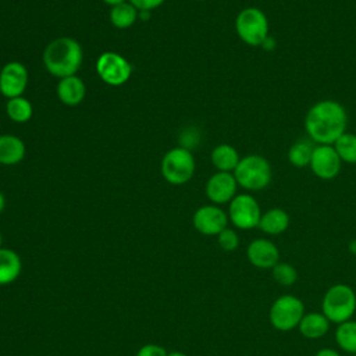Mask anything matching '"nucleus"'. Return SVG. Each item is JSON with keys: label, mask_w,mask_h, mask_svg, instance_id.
Wrapping results in <instances>:
<instances>
[{"label": "nucleus", "mask_w": 356, "mask_h": 356, "mask_svg": "<svg viewBox=\"0 0 356 356\" xmlns=\"http://www.w3.org/2000/svg\"><path fill=\"white\" fill-rule=\"evenodd\" d=\"M348 115L345 107L337 100H320L306 113L305 129L314 145H334L346 132Z\"/></svg>", "instance_id": "nucleus-1"}, {"label": "nucleus", "mask_w": 356, "mask_h": 356, "mask_svg": "<svg viewBox=\"0 0 356 356\" xmlns=\"http://www.w3.org/2000/svg\"><path fill=\"white\" fill-rule=\"evenodd\" d=\"M83 50L78 40L61 36L51 40L43 51V64L46 70L57 78L75 75L82 65Z\"/></svg>", "instance_id": "nucleus-2"}, {"label": "nucleus", "mask_w": 356, "mask_h": 356, "mask_svg": "<svg viewBox=\"0 0 356 356\" xmlns=\"http://www.w3.org/2000/svg\"><path fill=\"white\" fill-rule=\"evenodd\" d=\"M356 312V292L346 284L331 285L321 300V313L330 323L341 324L352 320Z\"/></svg>", "instance_id": "nucleus-3"}, {"label": "nucleus", "mask_w": 356, "mask_h": 356, "mask_svg": "<svg viewBox=\"0 0 356 356\" xmlns=\"http://www.w3.org/2000/svg\"><path fill=\"white\" fill-rule=\"evenodd\" d=\"M232 174L238 186L249 192H257L267 188L273 178V170L268 160L260 154H248L241 157Z\"/></svg>", "instance_id": "nucleus-4"}, {"label": "nucleus", "mask_w": 356, "mask_h": 356, "mask_svg": "<svg viewBox=\"0 0 356 356\" xmlns=\"http://www.w3.org/2000/svg\"><path fill=\"white\" fill-rule=\"evenodd\" d=\"M235 31L239 39L252 47L261 46L270 36L268 19L257 7H246L238 13L235 18Z\"/></svg>", "instance_id": "nucleus-5"}, {"label": "nucleus", "mask_w": 356, "mask_h": 356, "mask_svg": "<svg viewBox=\"0 0 356 356\" xmlns=\"http://www.w3.org/2000/svg\"><path fill=\"white\" fill-rule=\"evenodd\" d=\"M196 161L186 147L170 149L161 160V175L172 185L186 184L195 174Z\"/></svg>", "instance_id": "nucleus-6"}, {"label": "nucleus", "mask_w": 356, "mask_h": 356, "mask_svg": "<svg viewBox=\"0 0 356 356\" xmlns=\"http://www.w3.org/2000/svg\"><path fill=\"white\" fill-rule=\"evenodd\" d=\"M303 302L291 293L278 296L270 306L268 320L270 324L278 331H291L298 328L302 317L305 316Z\"/></svg>", "instance_id": "nucleus-7"}, {"label": "nucleus", "mask_w": 356, "mask_h": 356, "mask_svg": "<svg viewBox=\"0 0 356 356\" xmlns=\"http://www.w3.org/2000/svg\"><path fill=\"white\" fill-rule=\"evenodd\" d=\"M228 220L239 229H253L259 227L261 209L254 196L239 193L228 203Z\"/></svg>", "instance_id": "nucleus-8"}, {"label": "nucleus", "mask_w": 356, "mask_h": 356, "mask_svg": "<svg viewBox=\"0 0 356 356\" xmlns=\"http://www.w3.org/2000/svg\"><path fill=\"white\" fill-rule=\"evenodd\" d=\"M97 75L103 82L110 86L124 85L132 72L129 61L118 53L106 51L102 53L96 61Z\"/></svg>", "instance_id": "nucleus-9"}, {"label": "nucleus", "mask_w": 356, "mask_h": 356, "mask_svg": "<svg viewBox=\"0 0 356 356\" xmlns=\"http://www.w3.org/2000/svg\"><path fill=\"white\" fill-rule=\"evenodd\" d=\"M309 167L317 178L330 181L339 174L342 161L332 145H316Z\"/></svg>", "instance_id": "nucleus-10"}, {"label": "nucleus", "mask_w": 356, "mask_h": 356, "mask_svg": "<svg viewBox=\"0 0 356 356\" xmlns=\"http://www.w3.org/2000/svg\"><path fill=\"white\" fill-rule=\"evenodd\" d=\"M193 227L197 232L207 236H217L228 225V214L217 204L199 207L193 214Z\"/></svg>", "instance_id": "nucleus-11"}, {"label": "nucleus", "mask_w": 356, "mask_h": 356, "mask_svg": "<svg viewBox=\"0 0 356 356\" xmlns=\"http://www.w3.org/2000/svg\"><path fill=\"white\" fill-rule=\"evenodd\" d=\"M28 70L19 61H10L0 71V93L7 97L22 96L28 86Z\"/></svg>", "instance_id": "nucleus-12"}, {"label": "nucleus", "mask_w": 356, "mask_h": 356, "mask_svg": "<svg viewBox=\"0 0 356 356\" xmlns=\"http://www.w3.org/2000/svg\"><path fill=\"white\" fill-rule=\"evenodd\" d=\"M238 182L232 172L217 171L206 182V196L213 204L229 203L236 196Z\"/></svg>", "instance_id": "nucleus-13"}, {"label": "nucleus", "mask_w": 356, "mask_h": 356, "mask_svg": "<svg viewBox=\"0 0 356 356\" xmlns=\"http://www.w3.org/2000/svg\"><path fill=\"white\" fill-rule=\"evenodd\" d=\"M249 263L259 270H271L280 261V249L267 238L253 239L246 248Z\"/></svg>", "instance_id": "nucleus-14"}, {"label": "nucleus", "mask_w": 356, "mask_h": 356, "mask_svg": "<svg viewBox=\"0 0 356 356\" xmlns=\"http://www.w3.org/2000/svg\"><path fill=\"white\" fill-rule=\"evenodd\" d=\"M57 97L65 106H78L86 95V86L83 81L76 75L61 78L57 83Z\"/></svg>", "instance_id": "nucleus-15"}, {"label": "nucleus", "mask_w": 356, "mask_h": 356, "mask_svg": "<svg viewBox=\"0 0 356 356\" xmlns=\"http://www.w3.org/2000/svg\"><path fill=\"white\" fill-rule=\"evenodd\" d=\"M291 224V217L289 214L280 207H273L268 209L267 211L261 213L259 227L264 234L275 236L284 234Z\"/></svg>", "instance_id": "nucleus-16"}, {"label": "nucleus", "mask_w": 356, "mask_h": 356, "mask_svg": "<svg viewBox=\"0 0 356 356\" xmlns=\"http://www.w3.org/2000/svg\"><path fill=\"white\" fill-rule=\"evenodd\" d=\"M330 325V320L321 312H310L305 313L298 330L300 335L307 339H320L328 332Z\"/></svg>", "instance_id": "nucleus-17"}, {"label": "nucleus", "mask_w": 356, "mask_h": 356, "mask_svg": "<svg viewBox=\"0 0 356 356\" xmlns=\"http://www.w3.org/2000/svg\"><path fill=\"white\" fill-rule=\"evenodd\" d=\"M25 143L15 135H0V164L15 165L25 157Z\"/></svg>", "instance_id": "nucleus-18"}, {"label": "nucleus", "mask_w": 356, "mask_h": 356, "mask_svg": "<svg viewBox=\"0 0 356 356\" xmlns=\"http://www.w3.org/2000/svg\"><path fill=\"white\" fill-rule=\"evenodd\" d=\"M210 160H211V164L217 168V171L234 172L241 157L238 154V150L234 146L228 143H221L211 150Z\"/></svg>", "instance_id": "nucleus-19"}, {"label": "nucleus", "mask_w": 356, "mask_h": 356, "mask_svg": "<svg viewBox=\"0 0 356 356\" xmlns=\"http://www.w3.org/2000/svg\"><path fill=\"white\" fill-rule=\"evenodd\" d=\"M22 270L19 256L11 249H0V285L14 282Z\"/></svg>", "instance_id": "nucleus-20"}, {"label": "nucleus", "mask_w": 356, "mask_h": 356, "mask_svg": "<svg viewBox=\"0 0 356 356\" xmlns=\"http://www.w3.org/2000/svg\"><path fill=\"white\" fill-rule=\"evenodd\" d=\"M314 146H316V145H314L309 138H300V139L295 140V142L289 146V150H288V161H289L293 167H298V168L309 167Z\"/></svg>", "instance_id": "nucleus-21"}, {"label": "nucleus", "mask_w": 356, "mask_h": 356, "mask_svg": "<svg viewBox=\"0 0 356 356\" xmlns=\"http://www.w3.org/2000/svg\"><path fill=\"white\" fill-rule=\"evenodd\" d=\"M138 17L139 11L129 1L113 6L110 10V21L118 29H127L132 26Z\"/></svg>", "instance_id": "nucleus-22"}, {"label": "nucleus", "mask_w": 356, "mask_h": 356, "mask_svg": "<svg viewBox=\"0 0 356 356\" xmlns=\"http://www.w3.org/2000/svg\"><path fill=\"white\" fill-rule=\"evenodd\" d=\"M337 345L349 355H356V321L348 320L337 325L335 330Z\"/></svg>", "instance_id": "nucleus-23"}, {"label": "nucleus", "mask_w": 356, "mask_h": 356, "mask_svg": "<svg viewBox=\"0 0 356 356\" xmlns=\"http://www.w3.org/2000/svg\"><path fill=\"white\" fill-rule=\"evenodd\" d=\"M6 113L11 121L24 124L32 118L33 107L28 99H25L24 96H18L7 100Z\"/></svg>", "instance_id": "nucleus-24"}, {"label": "nucleus", "mask_w": 356, "mask_h": 356, "mask_svg": "<svg viewBox=\"0 0 356 356\" xmlns=\"http://www.w3.org/2000/svg\"><path fill=\"white\" fill-rule=\"evenodd\" d=\"M342 163L356 164V135L343 132L332 145Z\"/></svg>", "instance_id": "nucleus-25"}, {"label": "nucleus", "mask_w": 356, "mask_h": 356, "mask_svg": "<svg viewBox=\"0 0 356 356\" xmlns=\"http://www.w3.org/2000/svg\"><path fill=\"white\" fill-rule=\"evenodd\" d=\"M273 280L282 286H292L298 281V270L293 264L286 261H278L271 268Z\"/></svg>", "instance_id": "nucleus-26"}, {"label": "nucleus", "mask_w": 356, "mask_h": 356, "mask_svg": "<svg viewBox=\"0 0 356 356\" xmlns=\"http://www.w3.org/2000/svg\"><path fill=\"white\" fill-rule=\"evenodd\" d=\"M217 242L218 246L225 250V252H234L239 246V236L235 229L232 228H225L217 235Z\"/></svg>", "instance_id": "nucleus-27"}, {"label": "nucleus", "mask_w": 356, "mask_h": 356, "mask_svg": "<svg viewBox=\"0 0 356 356\" xmlns=\"http://www.w3.org/2000/svg\"><path fill=\"white\" fill-rule=\"evenodd\" d=\"M138 11H152L157 7H160L164 0H128Z\"/></svg>", "instance_id": "nucleus-28"}, {"label": "nucleus", "mask_w": 356, "mask_h": 356, "mask_svg": "<svg viewBox=\"0 0 356 356\" xmlns=\"http://www.w3.org/2000/svg\"><path fill=\"white\" fill-rule=\"evenodd\" d=\"M168 353L165 352L164 348L159 346V345H154V343H147V345H143L136 356H167Z\"/></svg>", "instance_id": "nucleus-29"}, {"label": "nucleus", "mask_w": 356, "mask_h": 356, "mask_svg": "<svg viewBox=\"0 0 356 356\" xmlns=\"http://www.w3.org/2000/svg\"><path fill=\"white\" fill-rule=\"evenodd\" d=\"M314 356H341V355L332 348H323Z\"/></svg>", "instance_id": "nucleus-30"}, {"label": "nucleus", "mask_w": 356, "mask_h": 356, "mask_svg": "<svg viewBox=\"0 0 356 356\" xmlns=\"http://www.w3.org/2000/svg\"><path fill=\"white\" fill-rule=\"evenodd\" d=\"M274 44H275V42L273 40V38L271 36H268L266 40H264V43L261 44L264 49H267V50H271L273 47H274Z\"/></svg>", "instance_id": "nucleus-31"}, {"label": "nucleus", "mask_w": 356, "mask_h": 356, "mask_svg": "<svg viewBox=\"0 0 356 356\" xmlns=\"http://www.w3.org/2000/svg\"><path fill=\"white\" fill-rule=\"evenodd\" d=\"M106 4H108V6H117V4H120V3H124V1H127V0H103Z\"/></svg>", "instance_id": "nucleus-32"}, {"label": "nucleus", "mask_w": 356, "mask_h": 356, "mask_svg": "<svg viewBox=\"0 0 356 356\" xmlns=\"http://www.w3.org/2000/svg\"><path fill=\"white\" fill-rule=\"evenodd\" d=\"M4 207H6V197H4V195L0 192V213L4 210Z\"/></svg>", "instance_id": "nucleus-33"}, {"label": "nucleus", "mask_w": 356, "mask_h": 356, "mask_svg": "<svg viewBox=\"0 0 356 356\" xmlns=\"http://www.w3.org/2000/svg\"><path fill=\"white\" fill-rule=\"evenodd\" d=\"M167 356H188V355H185L182 352H172V353H168Z\"/></svg>", "instance_id": "nucleus-34"}, {"label": "nucleus", "mask_w": 356, "mask_h": 356, "mask_svg": "<svg viewBox=\"0 0 356 356\" xmlns=\"http://www.w3.org/2000/svg\"><path fill=\"white\" fill-rule=\"evenodd\" d=\"M1 242H3V238H1V234H0V249H1Z\"/></svg>", "instance_id": "nucleus-35"}, {"label": "nucleus", "mask_w": 356, "mask_h": 356, "mask_svg": "<svg viewBox=\"0 0 356 356\" xmlns=\"http://www.w3.org/2000/svg\"><path fill=\"white\" fill-rule=\"evenodd\" d=\"M353 356H356V355H353Z\"/></svg>", "instance_id": "nucleus-36"}]
</instances>
